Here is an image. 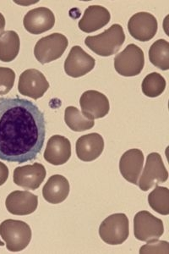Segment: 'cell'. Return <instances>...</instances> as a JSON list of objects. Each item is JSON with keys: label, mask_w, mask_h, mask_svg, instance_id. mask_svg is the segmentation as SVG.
Masks as SVG:
<instances>
[{"label": "cell", "mask_w": 169, "mask_h": 254, "mask_svg": "<svg viewBox=\"0 0 169 254\" xmlns=\"http://www.w3.org/2000/svg\"><path fill=\"white\" fill-rule=\"evenodd\" d=\"M46 138V122L37 104L0 98V159L22 164L37 159Z\"/></svg>", "instance_id": "obj_1"}, {"label": "cell", "mask_w": 169, "mask_h": 254, "mask_svg": "<svg viewBox=\"0 0 169 254\" xmlns=\"http://www.w3.org/2000/svg\"><path fill=\"white\" fill-rule=\"evenodd\" d=\"M124 41L125 34L123 27L118 24H113L101 34L87 37L85 44L95 54L108 57L118 52Z\"/></svg>", "instance_id": "obj_2"}, {"label": "cell", "mask_w": 169, "mask_h": 254, "mask_svg": "<svg viewBox=\"0 0 169 254\" xmlns=\"http://www.w3.org/2000/svg\"><path fill=\"white\" fill-rule=\"evenodd\" d=\"M0 236L9 251H22L32 240V229L23 221L6 220L0 225Z\"/></svg>", "instance_id": "obj_3"}, {"label": "cell", "mask_w": 169, "mask_h": 254, "mask_svg": "<svg viewBox=\"0 0 169 254\" xmlns=\"http://www.w3.org/2000/svg\"><path fill=\"white\" fill-rule=\"evenodd\" d=\"M99 235L104 243L109 245H120L129 235V222L124 214H114L106 218L99 228Z\"/></svg>", "instance_id": "obj_4"}, {"label": "cell", "mask_w": 169, "mask_h": 254, "mask_svg": "<svg viewBox=\"0 0 169 254\" xmlns=\"http://www.w3.org/2000/svg\"><path fill=\"white\" fill-rule=\"evenodd\" d=\"M69 42L61 33H53L38 41L34 48V55L38 62L48 64L60 58L63 55Z\"/></svg>", "instance_id": "obj_5"}, {"label": "cell", "mask_w": 169, "mask_h": 254, "mask_svg": "<svg viewBox=\"0 0 169 254\" xmlns=\"http://www.w3.org/2000/svg\"><path fill=\"white\" fill-rule=\"evenodd\" d=\"M145 65V55L142 49L131 44L119 53L114 59V68L119 75L135 76L140 75Z\"/></svg>", "instance_id": "obj_6"}, {"label": "cell", "mask_w": 169, "mask_h": 254, "mask_svg": "<svg viewBox=\"0 0 169 254\" xmlns=\"http://www.w3.org/2000/svg\"><path fill=\"white\" fill-rule=\"evenodd\" d=\"M134 233L142 242L158 240L164 233V222L148 211H140L134 218Z\"/></svg>", "instance_id": "obj_7"}, {"label": "cell", "mask_w": 169, "mask_h": 254, "mask_svg": "<svg viewBox=\"0 0 169 254\" xmlns=\"http://www.w3.org/2000/svg\"><path fill=\"white\" fill-rule=\"evenodd\" d=\"M169 172L164 165L163 159L158 153H150L146 159V166L138 185L141 190L146 191L153 187L168 181Z\"/></svg>", "instance_id": "obj_8"}, {"label": "cell", "mask_w": 169, "mask_h": 254, "mask_svg": "<svg viewBox=\"0 0 169 254\" xmlns=\"http://www.w3.org/2000/svg\"><path fill=\"white\" fill-rule=\"evenodd\" d=\"M49 88V81L38 69H26L20 75L18 91L21 95L38 100L45 94Z\"/></svg>", "instance_id": "obj_9"}, {"label": "cell", "mask_w": 169, "mask_h": 254, "mask_svg": "<svg viewBox=\"0 0 169 254\" xmlns=\"http://www.w3.org/2000/svg\"><path fill=\"white\" fill-rule=\"evenodd\" d=\"M158 20L148 12H139L129 20L128 29L133 38L141 42H148L158 32Z\"/></svg>", "instance_id": "obj_10"}, {"label": "cell", "mask_w": 169, "mask_h": 254, "mask_svg": "<svg viewBox=\"0 0 169 254\" xmlns=\"http://www.w3.org/2000/svg\"><path fill=\"white\" fill-rule=\"evenodd\" d=\"M80 105L84 116L92 121L104 118L110 110L109 98L95 90H88L81 95Z\"/></svg>", "instance_id": "obj_11"}, {"label": "cell", "mask_w": 169, "mask_h": 254, "mask_svg": "<svg viewBox=\"0 0 169 254\" xmlns=\"http://www.w3.org/2000/svg\"><path fill=\"white\" fill-rule=\"evenodd\" d=\"M95 59L80 46L72 48L64 61V70L67 75L78 78L88 74L94 69Z\"/></svg>", "instance_id": "obj_12"}, {"label": "cell", "mask_w": 169, "mask_h": 254, "mask_svg": "<svg viewBox=\"0 0 169 254\" xmlns=\"http://www.w3.org/2000/svg\"><path fill=\"white\" fill-rule=\"evenodd\" d=\"M44 165L39 163L15 168L13 175L14 184L26 190H37L46 178Z\"/></svg>", "instance_id": "obj_13"}, {"label": "cell", "mask_w": 169, "mask_h": 254, "mask_svg": "<svg viewBox=\"0 0 169 254\" xmlns=\"http://www.w3.org/2000/svg\"><path fill=\"white\" fill-rule=\"evenodd\" d=\"M55 24V14L46 7H39L30 10L23 20L25 29L29 33L34 35H39L52 29Z\"/></svg>", "instance_id": "obj_14"}, {"label": "cell", "mask_w": 169, "mask_h": 254, "mask_svg": "<svg viewBox=\"0 0 169 254\" xmlns=\"http://www.w3.org/2000/svg\"><path fill=\"white\" fill-rule=\"evenodd\" d=\"M38 196L27 190H14L7 196V210L14 215H28L38 208Z\"/></svg>", "instance_id": "obj_15"}, {"label": "cell", "mask_w": 169, "mask_h": 254, "mask_svg": "<svg viewBox=\"0 0 169 254\" xmlns=\"http://www.w3.org/2000/svg\"><path fill=\"white\" fill-rule=\"evenodd\" d=\"M71 156V143L65 136L55 135L49 138L43 157L54 165H61L68 162Z\"/></svg>", "instance_id": "obj_16"}, {"label": "cell", "mask_w": 169, "mask_h": 254, "mask_svg": "<svg viewBox=\"0 0 169 254\" xmlns=\"http://www.w3.org/2000/svg\"><path fill=\"white\" fill-rule=\"evenodd\" d=\"M144 164V154L140 149H130L123 153L119 161V171L127 182L138 185Z\"/></svg>", "instance_id": "obj_17"}, {"label": "cell", "mask_w": 169, "mask_h": 254, "mask_svg": "<svg viewBox=\"0 0 169 254\" xmlns=\"http://www.w3.org/2000/svg\"><path fill=\"white\" fill-rule=\"evenodd\" d=\"M104 149V140L98 133L84 135L76 142V154L81 161H93L100 157Z\"/></svg>", "instance_id": "obj_18"}, {"label": "cell", "mask_w": 169, "mask_h": 254, "mask_svg": "<svg viewBox=\"0 0 169 254\" xmlns=\"http://www.w3.org/2000/svg\"><path fill=\"white\" fill-rule=\"evenodd\" d=\"M111 15L104 6L91 5L85 10L83 17L79 21V28L82 32L90 33L100 30L109 24Z\"/></svg>", "instance_id": "obj_19"}, {"label": "cell", "mask_w": 169, "mask_h": 254, "mask_svg": "<svg viewBox=\"0 0 169 254\" xmlns=\"http://www.w3.org/2000/svg\"><path fill=\"white\" fill-rule=\"evenodd\" d=\"M69 183L65 177L61 175L52 176L43 187V196L47 202L58 204L68 197Z\"/></svg>", "instance_id": "obj_20"}, {"label": "cell", "mask_w": 169, "mask_h": 254, "mask_svg": "<svg viewBox=\"0 0 169 254\" xmlns=\"http://www.w3.org/2000/svg\"><path fill=\"white\" fill-rule=\"evenodd\" d=\"M19 35L14 31L3 32L0 36V61L11 62L17 57L20 51Z\"/></svg>", "instance_id": "obj_21"}, {"label": "cell", "mask_w": 169, "mask_h": 254, "mask_svg": "<svg viewBox=\"0 0 169 254\" xmlns=\"http://www.w3.org/2000/svg\"><path fill=\"white\" fill-rule=\"evenodd\" d=\"M64 122L69 129L76 132L90 130L94 127L95 122L86 118L77 108L69 106L64 111Z\"/></svg>", "instance_id": "obj_22"}, {"label": "cell", "mask_w": 169, "mask_h": 254, "mask_svg": "<svg viewBox=\"0 0 169 254\" xmlns=\"http://www.w3.org/2000/svg\"><path fill=\"white\" fill-rule=\"evenodd\" d=\"M151 63L162 70L169 69V43L164 39H159L152 44L149 50Z\"/></svg>", "instance_id": "obj_23"}, {"label": "cell", "mask_w": 169, "mask_h": 254, "mask_svg": "<svg viewBox=\"0 0 169 254\" xmlns=\"http://www.w3.org/2000/svg\"><path fill=\"white\" fill-rule=\"evenodd\" d=\"M151 208L162 215L169 214V190L167 188L156 186L148 196Z\"/></svg>", "instance_id": "obj_24"}, {"label": "cell", "mask_w": 169, "mask_h": 254, "mask_svg": "<svg viewBox=\"0 0 169 254\" xmlns=\"http://www.w3.org/2000/svg\"><path fill=\"white\" fill-rule=\"evenodd\" d=\"M141 88L145 95L149 98H157L165 91L166 80L158 73H151L144 78Z\"/></svg>", "instance_id": "obj_25"}, {"label": "cell", "mask_w": 169, "mask_h": 254, "mask_svg": "<svg viewBox=\"0 0 169 254\" xmlns=\"http://www.w3.org/2000/svg\"><path fill=\"white\" fill-rule=\"evenodd\" d=\"M15 73L7 67H0V95H5L14 87Z\"/></svg>", "instance_id": "obj_26"}, {"label": "cell", "mask_w": 169, "mask_h": 254, "mask_svg": "<svg viewBox=\"0 0 169 254\" xmlns=\"http://www.w3.org/2000/svg\"><path fill=\"white\" fill-rule=\"evenodd\" d=\"M140 254H169V244L166 241L154 240L152 242H147L146 245L141 247Z\"/></svg>", "instance_id": "obj_27"}, {"label": "cell", "mask_w": 169, "mask_h": 254, "mask_svg": "<svg viewBox=\"0 0 169 254\" xmlns=\"http://www.w3.org/2000/svg\"><path fill=\"white\" fill-rule=\"evenodd\" d=\"M9 177V169L0 161V186L3 185Z\"/></svg>", "instance_id": "obj_28"}, {"label": "cell", "mask_w": 169, "mask_h": 254, "mask_svg": "<svg viewBox=\"0 0 169 254\" xmlns=\"http://www.w3.org/2000/svg\"><path fill=\"white\" fill-rule=\"evenodd\" d=\"M4 28H5V19L3 17V15L0 13V36L3 34Z\"/></svg>", "instance_id": "obj_29"}, {"label": "cell", "mask_w": 169, "mask_h": 254, "mask_svg": "<svg viewBox=\"0 0 169 254\" xmlns=\"http://www.w3.org/2000/svg\"><path fill=\"white\" fill-rule=\"evenodd\" d=\"M0 246H4V243H3V242H1V241H0Z\"/></svg>", "instance_id": "obj_30"}]
</instances>
